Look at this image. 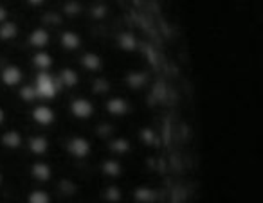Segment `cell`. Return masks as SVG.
<instances>
[{"mask_svg": "<svg viewBox=\"0 0 263 203\" xmlns=\"http://www.w3.org/2000/svg\"><path fill=\"white\" fill-rule=\"evenodd\" d=\"M27 79L31 81L34 92L38 95V101L42 103H52L62 94V88L58 85L54 72H31Z\"/></svg>", "mask_w": 263, "mask_h": 203, "instance_id": "cell-1", "label": "cell"}, {"mask_svg": "<svg viewBox=\"0 0 263 203\" xmlns=\"http://www.w3.org/2000/svg\"><path fill=\"white\" fill-rule=\"evenodd\" d=\"M67 112L74 120L88 123L98 115V99H92L83 94H74L67 103Z\"/></svg>", "mask_w": 263, "mask_h": 203, "instance_id": "cell-2", "label": "cell"}, {"mask_svg": "<svg viewBox=\"0 0 263 203\" xmlns=\"http://www.w3.org/2000/svg\"><path fill=\"white\" fill-rule=\"evenodd\" d=\"M94 149V140L87 133H74L63 142V151L72 160H88Z\"/></svg>", "mask_w": 263, "mask_h": 203, "instance_id": "cell-3", "label": "cell"}, {"mask_svg": "<svg viewBox=\"0 0 263 203\" xmlns=\"http://www.w3.org/2000/svg\"><path fill=\"white\" fill-rule=\"evenodd\" d=\"M99 106H101L103 113L108 119L114 120H123L134 112V101H130L124 95H108L105 99H99Z\"/></svg>", "mask_w": 263, "mask_h": 203, "instance_id": "cell-4", "label": "cell"}, {"mask_svg": "<svg viewBox=\"0 0 263 203\" xmlns=\"http://www.w3.org/2000/svg\"><path fill=\"white\" fill-rule=\"evenodd\" d=\"M154 74L146 69H130L121 76V85L124 88V95H128V99L134 94L144 92L150 85Z\"/></svg>", "mask_w": 263, "mask_h": 203, "instance_id": "cell-5", "label": "cell"}, {"mask_svg": "<svg viewBox=\"0 0 263 203\" xmlns=\"http://www.w3.org/2000/svg\"><path fill=\"white\" fill-rule=\"evenodd\" d=\"M54 36V44L60 51L67 52V54H76V52H81L85 47V40L81 36L80 31L72 29V27H67V29L58 31Z\"/></svg>", "mask_w": 263, "mask_h": 203, "instance_id": "cell-6", "label": "cell"}, {"mask_svg": "<svg viewBox=\"0 0 263 203\" xmlns=\"http://www.w3.org/2000/svg\"><path fill=\"white\" fill-rule=\"evenodd\" d=\"M29 119L36 128L47 130V128H52L56 124V120H58V112H56L54 106L49 105V103L38 101L36 105H33L29 108Z\"/></svg>", "mask_w": 263, "mask_h": 203, "instance_id": "cell-7", "label": "cell"}, {"mask_svg": "<svg viewBox=\"0 0 263 203\" xmlns=\"http://www.w3.org/2000/svg\"><path fill=\"white\" fill-rule=\"evenodd\" d=\"M76 67L83 74L96 76V74H103V70H105V59L99 52L85 49L76 54Z\"/></svg>", "mask_w": 263, "mask_h": 203, "instance_id": "cell-8", "label": "cell"}, {"mask_svg": "<svg viewBox=\"0 0 263 203\" xmlns=\"http://www.w3.org/2000/svg\"><path fill=\"white\" fill-rule=\"evenodd\" d=\"M29 74L24 70L22 65L18 63L11 62V63H6L2 69H0V85L8 90H16L22 83H26Z\"/></svg>", "mask_w": 263, "mask_h": 203, "instance_id": "cell-9", "label": "cell"}, {"mask_svg": "<svg viewBox=\"0 0 263 203\" xmlns=\"http://www.w3.org/2000/svg\"><path fill=\"white\" fill-rule=\"evenodd\" d=\"M24 148L27 149L33 158H45L51 149V140H49L47 133L44 130H34L33 133L26 135V140H24Z\"/></svg>", "mask_w": 263, "mask_h": 203, "instance_id": "cell-10", "label": "cell"}, {"mask_svg": "<svg viewBox=\"0 0 263 203\" xmlns=\"http://www.w3.org/2000/svg\"><path fill=\"white\" fill-rule=\"evenodd\" d=\"M137 142L134 137L126 133H117L116 137H112L110 140L105 142V149L110 156H116V158H124V156L130 155L134 149H136Z\"/></svg>", "mask_w": 263, "mask_h": 203, "instance_id": "cell-11", "label": "cell"}, {"mask_svg": "<svg viewBox=\"0 0 263 203\" xmlns=\"http://www.w3.org/2000/svg\"><path fill=\"white\" fill-rule=\"evenodd\" d=\"M29 178L38 185L51 184L54 180V167L45 158H33L29 164Z\"/></svg>", "mask_w": 263, "mask_h": 203, "instance_id": "cell-12", "label": "cell"}, {"mask_svg": "<svg viewBox=\"0 0 263 203\" xmlns=\"http://www.w3.org/2000/svg\"><path fill=\"white\" fill-rule=\"evenodd\" d=\"M98 171L105 180L108 181H119L124 174V164L121 158L116 156L105 155L103 158H99L98 162Z\"/></svg>", "mask_w": 263, "mask_h": 203, "instance_id": "cell-13", "label": "cell"}, {"mask_svg": "<svg viewBox=\"0 0 263 203\" xmlns=\"http://www.w3.org/2000/svg\"><path fill=\"white\" fill-rule=\"evenodd\" d=\"M136 142L143 148L150 149V151H159L162 148V140L159 131L155 130L152 124H143L136 130Z\"/></svg>", "mask_w": 263, "mask_h": 203, "instance_id": "cell-14", "label": "cell"}, {"mask_svg": "<svg viewBox=\"0 0 263 203\" xmlns=\"http://www.w3.org/2000/svg\"><path fill=\"white\" fill-rule=\"evenodd\" d=\"M26 42L31 47V51H49L52 42H54V36L45 27L36 26L26 34Z\"/></svg>", "mask_w": 263, "mask_h": 203, "instance_id": "cell-15", "label": "cell"}, {"mask_svg": "<svg viewBox=\"0 0 263 203\" xmlns=\"http://www.w3.org/2000/svg\"><path fill=\"white\" fill-rule=\"evenodd\" d=\"M139 42L141 38L137 36L136 31L132 29H121L114 38V45L123 54H136L137 49H139Z\"/></svg>", "mask_w": 263, "mask_h": 203, "instance_id": "cell-16", "label": "cell"}, {"mask_svg": "<svg viewBox=\"0 0 263 203\" xmlns=\"http://www.w3.org/2000/svg\"><path fill=\"white\" fill-rule=\"evenodd\" d=\"M24 140H26V135L15 126H9L0 130V148L6 149V151H18L24 148Z\"/></svg>", "mask_w": 263, "mask_h": 203, "instance_id": "cell-17", "label": "cell"}, {"mask_svg": "<svg viewBox=\"0 0 263 203\" xmlns=\"http://www.w3.org/2000/svg\"><path fill=\"white\" fill-rule=\"evenodd\" d=\"M31 72H51L56 67L54 56L51 51H33L29 58Z\"/></svg>", "mask_w": 263, "mask_h": 203, "instance_id": "cell-18", "label": "cell"}, {"mask_svg": "<svg viewBox=\"0 0 263 203\" xmlns=\"http://www.w3.org/2000/svg\"><path fill=\"white\" fill-rule=\"evenodd\" d=\"M99 199L103 203H124L126 201V192L121 187L119 181H108L99 191Z\"/></svg>", "mask_w": 263, "mask_h": 203, "instance_id": "cell-19", "label": "cell"}, {"mask_svg": "<svg viewBox=\"0 0 263 203\" xmlns=\"http://www.w3.org/2000/svg\"><path fill=\"white\" fill-rule=\"evenodd\" d=\"M22 34H27L26 31H22L20 24L13 18H8L6 22L0 24V44H13L18 40Z\"/></svg>", "mask_w": 263, "mask_h": 203, "instance_id": "cell-20", "label": "cell"}, {"mask_svg": "<svg viewBox=\"0 0 263 203\" xmlns=\"http://www.w3.org/2000/svg\"><path fill=\"white\" fill-rule=\"evenodd\" d=\"M15 94H16V99H18L22 105L29 106V108L38 103V95H36V92H34V88L29 79H27L26 83L20 85V87L15 90Z\"/></svg>", "mask_w": 263, "mask_h": 203, "instance_id": "cell-21", "label": "cell"}, {"mask_svg": "<svg viewBox=\"0 0 263 203\" xmlns=\"http://www.w3.org/2000/svg\"><path fill=\"white\" fill-rule=\"evenodd\" d=\"M26 203H52V194L42 185H34L26 192Z\"/></svg>", "mask_w": 263, "mask_h": 203, "instance_id": "cell-22", "label": "cell"}, {"mask_svg": "<svg viewBox=\"0 0 263 203\" xmlns=\"http://www.w3.org/2000/svg\"><path fill=\"white\" fill-rule=\"evenodd\" d=\"M29 8H33V9H42V8H45L47 6V2L49 0H24Z\"/></svg>", "mask_w": 263, "mask_h": 203, "instance_id": "cell-23", "label": "cell"}, {"mask_svg": "<svg viewBox=\"0 0 263 203\" xmlns=\"http://www.w3.org/2000/svg\"><path fill=\"white\" fill-rule=\"evenodd\" d=\"M8 18H11V15H9V9L6 8L4 4H0V24L6 22Z\"/></svg>", "mask_w": 263, "mask_h": 203, "instance_id": "cell-24", "label": "cell"}, {"mask_svg": "<svg viewBox=\"0 0 263 203\" xmlns=\"http://www.w3.org/2000/svg\"><path fill=\"white\" fill-rule=\"evenodd\" d=\"M6 123H8V112L2 105H0V128H4Z\"/></svg>", "mask_w": 263, "mask_h": 203, "instance_id": "cell-25", "label": "cell"}, {"mask_svg": "<svg viewBox=\"0 0 263 203\" xmlns=\"http://www.w3.org/2000/svg\"><path fill=\"white\" fill-rule=\"evenodd\" d=\"M4 185V173H2V169H0V187Z\"/></svg>", "mask_w": 263, "mask_h": 203, "instance_id": "cell-26", "label": "cell"}, {"mask_svg": "<svg viewBox=\"0 0 263 203\" xmlns=\"http://www.w3.org/2000/svg\"><path fill=\"white\" fill-rule=\"evenodd\" d=\"M70 203H80V201H70Z\"/></svg>", "mask_w": 263, "mask_h": 203, "instance_id": "cell-27", "label": "cell"}]
</instances>
